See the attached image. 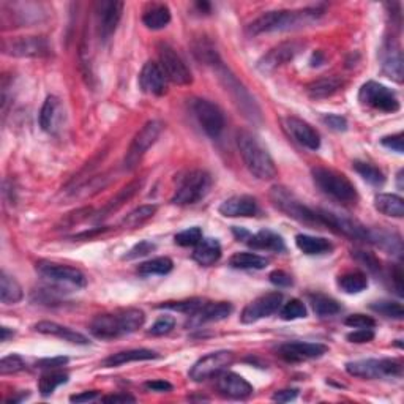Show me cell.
<instances>
[{
  "label": "cell",
  "mask_w": 404,
  "mask_h": 404,
  "mask_svg": "<svg viewBox=\"0 0 404 404\" xmlns=\"http://www.w3.org/2000/svg\"><path fill=\"white\" fill-rule=\"evenodd\" d=\"M322 15H324V11L319 8L268 11V13L261 15L251 22L248 26V33L261 35L292 31V29L305 27L308 24H312V22L318 21Z\"/></svg>",
  "instance_id": "obj_1"
},
{
  "label": "cell",
  "mask_w": 404,
  "mask_h": 404,
  "mask_svg": "<svg viewBox=\"0 0 404 404\" xmlns=\"http://www.w3.org/2000/svg\"><path fill=\"white\" fill-rule=\"evenodd\" d=\"M145 316L138 308H127L115 313L99 314L90 324V333L102 339H113L136 332L144 325Z\"/></svg>",
  "instance_id": "obj_2"
},
{
  "label": "cell",
  "mask_w": 404,
  "mask_h": 404,
  "mask_svg": "<svg viewBox=\"0 0 404 404\" xmlns=\"http://www.w3.org/2000/svg\"><path fill=\"white\" fill-rule=\"evenodd\" d=\"M237 147L248 171L259 180H272L277 177V166L270 154L248 131L237 133Z\"/></svg>",
  "instance_id": "obj_3"
},
{
  "label": "cell",
  "mask_w": 404,
  "mask_h": 404,
  "mask_svg": "<svg viewBox=\"0 0 404 404\" xmlns=\"http://www.w3.org/2000/svg\"><path fill=\"white\" fill-rule=\"evenodd\" d=\"M314 184L318 188L325 193L327 196L337 199L339 202L353 204L357 201V190L350 184V180L344 174H339L333 169L327 168H314L312 171Z\"/></svg>",
  "instance_id": "obj_4"
},
{
  "label": "cell",
  "mask_w": 404,
  "mask_h": 404,
  "mask_svg": "<svg viewBox=\"0 0 404 404\" xmlns=\"http://www.w3.org/2000/svg\"><path fill=\"white\" fill-rule=\"evenodd\" d=\"M270 199L275 207L288 215L289 218L298 221V223L308 226H322L318 212L307 207L294 193H291L288 188H284V186L280 185L273 186L270 190Z\"/></svg>",
  "instance_id": "obj_5"
},
{
  "label": "cell",
  "mask_w": 404,
  "mask_h": 404,
  "mask_svg": "<svg viewBox=\"0 0 404 404\" xmlns=\"http://www.w3.org/2000/svg\"><path fill=\"white\" fill-rule=\"evenodd\" d=\"M212 186V177L206 171L196 169V171L188 172L180 181V186L172 196L171 202L177 206H190L196 204L207 196Z\"/></svg>",
  "instance_id": "obj_6"
},
{
  "label": "cell",
  "mask_w": 404,
  "mask_h": 404,
  "mask_svg": "<svg viewBox=\"0 0 404 404\" xmlns=\"http://www.w3.org/2000/svg\"><path fill=\"white\" fill-rule=\"evenodd\" d=\"M346 371L350 376L363 379L400 378L403 374L401 362L391 359H368L346 363Z\"/></svg>",
  "instance_id": "obj_7"
},
{
  "label": "cell",
  "mask_w": 404,
  "mask_h": 404,
  "mask_svg": "<svg viewBox=\"0 0 404 404\" xmlns=\"http://www.w3.org/2000/svg\"><path fill=\"white\" fill-rule=\"evenodd\" d=\"M359 102L363 106L380 111V113H396L400 109V99H398L396 93L376 81H368L366 84L362 86Z\"/></svg>",
  "instance_id": "obj_8"
},
{
  "label": "cell",
  "mask_w": 404,
  "mask_h": 404,
  "mask_svg": "<svg viewBox=\"0 0 404 404\" xmlns=\"http://www.w3.org/2000/svg\"><path fill=\"white\" fill-rule=\"evenodd\" d=\"M3 54L22 58H43L51 56V45L45 37H17L3 40Z\"/></svg>",
  "instance_id": "obj_9"
},
{
  "label": "cell",
  "mask_w": 404,
  "mask_h": 404,
  "mask_svg": "<svg viewBox=\"0 0 404 404\" xmlns=\"http://www.w3.org/2000/svg\"><path fill=\"white\" fill-rule=\"evenodd\" d=\"M161 130H163V125H161V122H158V120H150L143 128H140V131L134 136L133 143L130 144V149H128L125 155L127 169H130L131 171V169H134L139 165V161L143 160L145 152H147L152 145L156 143Z\"/></svg>",
  "instance_id": "obj_10"
},
{
  "label": "cell",
  "mask_w": 404,
  "mask_h": 404,
  "mask_svg": "<svg viewBox=\"0 0 404 404\" xmlns=\"http://www.w3.org/2000/svg\"><path fill=\"white\" fill-rule=\"evenodd\" d=\"M193 114L210 138H218L225 130V114L215 103L204 98H196L191 103Z\"/></svg>",
  "instance_id": "obj_11"
},
{
  "label": "cell",
  "mask_w": 404,
  "mask_h": 404,
  "mask_svg": "<svg viewBox=\"0 0 404 404\" xmlns=\"http://www.w3.org/2000/svg\"><path fill=\"white\" fill-rule=\"evenodd\" d=\"M216 67H218V74H220V79L223 81V84L226 87V90L231 93L234 103L239 104V108L242 109V113L245 117H248V119L254 120L256 117L259 119L261 117V111L259 108L256 106L254 99L251 98L250 93L247 92V89L239 83L236 76H234L229 70H226V67L221 65V62H216L215 63Z\"/></svg>",
  "instance_id": "obj_12"
},
{
  "label": "cell",
  "mask_w": 404,
  "mask_h": 404,
  "mask_svg": "<svg viewBox=\"0 0 404 404\" xmlns=\"http://www.w3.org/2000/svg\"><path fill=\"white\" fill-rule=\"evenodd\" d=\"M158 56H160V67L168 81L177 86H188L193 83V76L181 57L171 46L161 43L158 46Z\"/></svg>",
  "instance_id": "obj_13"
},
{
  "label": "cell",
  "mask_w": 404,
  "mask_h": 404,
  "mask_svg": "<svg viewBox=\"0 0 404 404\" xmlns=\"http://www.w3.org/2000/svg\"><path fill=\"white\" fill-rule=\"evenodd\" d=\"M234 363V354L231 350H218V353H212L202 359H199L190 370V378L195 382H202L210 378L218 376L223 373L227 366Z\"/></svg>",
  "instance_id": "obj_14"
},
{
  "label": "cell",
  "mask_w": 404,
  "mask_h": 404,
  "mask_svg": "<svg viewBox=\"0 0 404 404\" xmlns=\"http://www.w3.org/2000/svg\"><path fill=\"white\" fill-rule=\"evenodd\" d=\"M37 272L43 278L54 281V283L58 284H72L76 286V288H84L87 284L84 273L70 266L56 264V262L49 261H40L37 264Z\"/></svg>",
  "instance_id": "obj_15"
},
{
  "label": "cell",
  "mask_w": 404,
  "mask_h": 404,
  "mask_svg": "<svg viewBox=\"0 0 404 404\" xmlns=\"http://www.w3.org/2000/svg\"><path fill=\"white\" fill-rule=\"evenodd\" d=\"M281 302H283V294L281 292H270V294L257 297L256 300L248 303L243 308L242 314H240V321L243 324H253V322H257L259 319L268 318V316L278 312Z\"/></svg>",
  "instance_id": "obj_16"
},
{
  "label": "cell",
  "mask_w": 404,
  "mask_h": 404,
  "mask_svg": "<svg viewBox=\"0 0 404 404\" xmlns=\"http://www.w3.org/2000/svg\"><path fill=\"white\" fill-rule=\"evenodd\" d=\"M302 48H303V45L297 42L280 43L278 46H275V48H272L267 54H264L259 58V62H257V70L264 74L273 73L277 68L283 67L284 63L291 62L292 58H294L298 52L302 51Z\"/></svg>",
  "instance_id": "obj_17"
},
{
  "label": "cell",
  "mask_w": 404,
  "mask_h": 404,
  "mask_svg": "<svg viewBox=\"0 0 404 404\" xmlns=\"http://www.w3.org/2000/svg\"><path fill=\"white\" fill-rule=\"evenodd\" d=\"M124 13V2H98L97 3V22L98 33L104 42L113 37Z\"/></svg>",
  "instance_id": "obj_18"
},
{
  "label": "cell",
  "mask_w": 404,
  "mask_h": 404,
  "mask_svg": "<svg viewBox=\"0 0 404 404\" xmlns=\"http://www.w3.org/2000/svg\"><path fill=\"white\" fill-rule=\"evenodd\" d=\"M329 348L321 343H305V341H291L281 344L278 353L286 362H303L319 359L327 354Z\"/></svg>",
  "instance_id": "obj_19"
},
{
  "label": "cell",
  "mask_w": 404,
  "mask_h": 404,
  "mask_svg": "<svg viewBox=\"0 0 404 404\" xmlns=\"http://www.w3.org/2000/svg\"><path fill=\"white\" fill-rule=\"evenodd\" d=\"M139 87L140 90L149 93V95L161 97L168 92V78L163 73L160 63L147 62L140 70L139 74Z\"/></svg>",
  "instance_id": "obj_20"
},
{
  "label": "cell",
  "mask_w": 404,
  "mask_h": 404,
  "mask_svg": "<svg viewBox=\"0 0 404 404\" xmlns=\"http://www.w3.org/2000/svg\"><path fill=\"white\" fill-rule=\"evenodd\" d=\"M380 62H382V72L389 76L395 83H403V52L400 45L396 43V40L389 38L385 40L380 51Z\"/></svg>",
  "instance_id": "obj_21"
},
{
  "label": "cell",
  "mask_w": 404,
  "mask_h": 404,
  "mask_svg": "<svg viewBox=\"0 0 404 404\" xmlns=\"http://www.w3.org/2000/svg\"><path fill=\"white\" fill-rule=\"evenodd\" d=\"M232 313V305L227 302H216V303H204L196 313L191 314L190 321L186 322V327H201L209 322H218L226 319Z\"/></svg>",
  "instance_id": "obj_22"
},
{
  "label": "cell",
  "mask_w": 404,
  "mask_h": 404,
  "mask_svg": "<svg viewBox=\"0 0 404 404\" xmlns=\"http://www.w3.org/2000/svg\"><path fill=\"white\" fill-rule=\"evenodd\" d=\"M63 119H65V111H63L60 99L54 95L46 98L43 108L40 111V127H42V130L49 134H56L60 130Z\"/></svg>",
  "instance_id": "obj_23"
},
{
  "label": "cell",
  "mask_w": 404,
  "mask_h": 404,
  "mask_svg": "<svg viewBox=\"0 0 404 404\" xmlns=\"http://www.w3.org/2000/svg\"><path fill=\"white\" fill-rule=\"evenodd\" d=\"M286 125H288V130L292 134V138H294L298 144H302L303 147H307L309 150H318L321 147L319 133L316 131L308 122L297 119V117H289V119L286 120Z\"/></svg>",
  "instance_id": "obj_24"
},
{
  "label": "cell",
  "mask_w": 404,
  "mask_h": 404,
  "mask_svg": "<svg viewBox=\"0 0 404 404\" xmlns=\"http://www.w3.org/2000/svg\"><path fill=\"white\" fill-rule=\"evenodd\" d=\"M218 389L223 395L236 400L248 398L253 394V387L247 379L239 376L236 373H221L218 374Z\"/></svg>",
  "instance_id": "obj_25"
},
{
  "label": "cell",
  "mask_w": 404,
  "mask_h": 404,
  "mask_svg": "<svg viewBox=\"0 0 404 404\" xmlns=\"http://www.w3.org/2000/svg\"><path fill=\"white\" fill-rule=\"evenodd\" d=\"M220 213L227 218H239V216H254L257 213V202L253 196H232L220 206Z\"/></svg>",
  "instance_id": "obj_26"
},
{
  "label": "cell",
  "mask_w": 404,
  "mask_h": 404,
  "mask_svg": "<svg viewBox=\"0 0 404 404\" xmlns=\"http://www.w3.org/2000/svg\"><path fill=\"white\" fill-rule=\"evenodd\" d=\"M33 329H35V332L43 333V335H51V337L62 338V339H65V341H70V343H73V344H81V346H86V344H89V339H87L83 335V333L74 332L72 329H68V327H63L60 324H57V322L42 321V322H38V324H35Z\"/></svg>",
  "instance_id": "obj_27"
},
{
  "label": "cell",
  "mask_w": 404,
  "mask_h": 404,
  "mask_svg": "<svg viewBox=\"0 0 404 404\" xmlns=\"http://www.w3.org/2000/svg\"><path fill=\"white\" fill-rule=\"evenodd\" d=\"M158 355L155 350L150 349H131V350H122V353H117L109 355L108 359H104L102 365L106 368H114L125 365V363L130 362H143V360H154L158 359Z\"/></svg>",
  "instance_id": "obj_28"
},
{
  "label": "cell",
  "mask_w": 404,
  "mask_h": 404,
  "mask_svg": "<svg viewBox=\"0 0 404 404\" xmlns=\"http://www.w3.org/2000/svg\"><path fill=\"white\" fill-rule=\"evenodd\" d=\"M366 242L374 243L380 250L387 251L389 254L401 256L403 253V242L400 236H396V234H390V232L378 231V229H368Z\"/></svg>",
  "instance_id": "obj_29"
},
{
  "label": "cell",
  "mask_w": 404,
  "mask_h": 404,
  "mask_svg": "<svg viewBox=\"0 0 404 404\" xmlns=\"http://www.w3.org/2000/svg\"><path fill=\"white\" fill-rule=\"evenodd\" d=\"M220 257H221V245L216 239H202L201 242L196 245L195 253H193V259H195L199 266L204 267L213 266Z\"/></svg>",
  "instance_id": "obj_30"
},
{
  "label": "cell",
  "mask_w": 404,
  "mask_h": 404,
  "mask_svg": "<svg viewBox=\"0 0 404 404\" xmlns=\"http://www.w3.org/2000/svg\"><path fill=\"white\" fill-rule=\"evenodd\" d=\"M143 184H144V179H138V180H133L131 184H128L127 186H124V188L117 193L115 197L111 199L106 206L103 207V210H99L97 218L102 220V218H104V216H108L109 213L115 212L117 209H120L127 201H130V199L136 195V193L140 190V186H143Z\"/></svg>",
  "instance_id": "obj_31"
},
{
  "label": "cell",
  "mask_w": 404,
  "mask_h": 404,
  "mask_svg": "<svg viewBox=\"0 0 404 404\" xmlns=\"http://www.w3.org/2000/svg\"><path fill=\"white\" fill-rule=\"evenodd\" d=\"M248 245L251 248L275 251V253H280V251L286 250L283 237L267 229H262L259 232H256L254 236H251L248 239Z\"/></svg>",
  "instance_id": "obj_32"
},
{
  "label": "cell",
  "mask_w": 404,
  "mask_h": 404,
  "mask_svg": "<svg viewBox=\"0 0 404 404\" xmlns=\"http://www.w3.org/2000/svg\"><path fill=\"white\" fill-rule=\"evenodd\" d=\"M143 22L147 29L152 31H161L165 29L169 22H171V10L168 5L155 3L144 11Z\"/></svg>",
  "instance_id": "obj_33"
},
{
  "label": "cell",
  "mask_w": 404,
  "mask_h": 404,
  "mask_svg": "<svg viewBox=\"0 0 404 404\" xmlns=\"http://www.w3.org/2000/svg\"><path fill=\"white\" fill-rule=\"evenodd\" d=\"M296 245L302 253H305L308 256L325 254L333 248L332 243L327 239L308 236V234H298V236L296 237Z\"/></svg>",
  "instance_id": "obj_34"
},
{
  "label": "cell",
  "mask_w": 404,
  "mask_h": 404,
  "mask_svg": "<svg viewBox=\"0 0 404 404\" xmlns=\"http://www.w3.org/2000/svg\"><path fill=\"white\" fill-rule=\"evenodd\" d=\"M374 207L379 210L380 213L394 216V218H403L404 216V201L403 197L396 195H378L374 197Z\"/></svg>",
  "instance_id": "obj_35"
},
{
  "label": "cell",
  "mask_w": 404,
  "mask_h": 404,
  "mask_svg": "<svg viewBox=\"0 0 404 404\" xmlns=\"http://www.w3.org/2000/svg\"><path fill=\"white\" fill-rule=\"evenodd\" d=\"M341 87L343 81L337 78V76H330V78H322L308 84L307 92L312 98H327L335 95Z\"/></svg>",
  "instance_id": "obj_36"
},
{
  "label": "cell",
  "mask_w": 404,
  "mask_h": 404,
  "mask_svg": "<svg viewBox=\"0 0 404 404\" xmlns=\"http://www.w3.org/2000/svg\"><path fill=\"white\" fill-rule=\"evenodd\" d=\"M22 298V288L17 281L10 277L8 273L2 272L0 275V300L5 305H15V303L21 302Z\"/></svg>",
  "instance_id": "obj_37"
},
{
  "label": "cell",
  "mask_w": 404,
  "mask_h": 404,
  "mask_svg": "<svg viewBox=\"0 0 404 404\" xmlns=\"http://www.w3.org/2000/svg\"><path fill=\"white\" fill-rule=\"evenodd\" d=\"M267 264L268 261L266 257L254 253H236L229 259V266L239 270H261V268H266Z\"/></svg>",
  "instance_id": "obj_38"
},
{
  "label": "cell",
  "mask_w": 404,
  "mask_h": 404,
  "mask_svg": "<svg viewBox=\"0 0 404 404\" xmlns=\"http://www.w3.org/2000/svg\"><path fill=\"white\" fill-rule=\"evenodd\" d=\"M338 286L346 294H359L368 288V278L362 272H348L338 277Z\"/></svg>",
  "instance_id": "obj_39"
},
{
  "label": "cell",
  "mask_w": 404,
  "mask_h": 404,
  "mask_svg": "<svg viewBox=\"0 0 404 404\" xmlns=\"http://www.w3.org/2000/svg\"><path fill=\"white\" fill-rule=\"evenodd\" d=\"M309 302H312L314 313L321 316V318L335 316L341 312L339 303L332 297H327V296H322V294H314V296H309Z\"/></svg>",
  "instance_id": "obj_40"
},
{
  "label": "cell",
  "mask_w": 404,
  "mask_h": 404,
  "mask_svg": "<svg viewBox=\"0 0 404 404\" xmlns=\"http://www.w3.org/2000/svg\"><path fill=\"white\" fill-rule=\"evenodd\" d=\"M68 382V374L62 371H49L38 380V390L43 396H49L58 385Z\"/></svg>",
  "instance_id": "obj_41"
},
{
  "label": "cell",
  "mask_w": 404,
  "mask_h": 404,
  "mask_svg": "<svg viewBox=\"0 0 404 404\" xmlns=\"http://www.w3.org/2000/svg\"><path fill=\"white\" fill-rule=\"evenodd\" d=\"M353 168L355 169V172L360 174V177H363V180L368 181V184H371L374 186L384 185L385 175L379 168H376L374 165H370V163H365V161H354Z\"/></svg>",
  "instance_id": "obj_42"
},
{
  "label": "cell",
  "mask_w": 404,
  "mask_h": 404,
  "mask_svg": "<svg viewBox=\"0 0 404 404\" xmlns=\"http://www.w3.org/2000/svg\"><path fill=\"white\" fill-rule=\"evenodd\" d=\"M172 261L169 257H155L147 262H143L138 267L140 275H166L172 270Z\"/></svg>",
  "instance_id": "obj_43"
},
{
  "label": "cell",
  "mask_w": 404,
  "mask_h": 404,
  "mask_svg": "<svg viewBox=\"0 0 404 404\" xmlns=\"http://www.w3.org/2000/svg\"><path fill=\"white\" fill-rule=\"evenodd\" d=\"M156 213V206H140L136 210H133L131 213H128L124 218V226L125 227H138L140 225H144L145 221H149L152 216Z\"/></svg>",
  "instance_id": "obj_44"
},
{
  "label": "cell",
  "mask_w": 404,
  "mask_h": 404,
  "mask_svg": "<svg viewBox=\"0 0 404 404\" xmlns=\"http://www.w3.org/2000/svg\"><path fill=\"white\" fill-rule=\"evenodd\" d=\"M206 300L202 298H188V300H179V302H165L161 305H158V308H165V309H172V312L185 313V314H193L196 313L199 308H201Z\"/></svg>",
  "instance_id": "obj_45"
},
{
  "label": "cell",
  "mask_w": 404,
  "mask_h": 404,
  "mask_svg": "<svg viewBox=\"0 0 404 404\" xmlns=\"http://www.w3.org/2000/svg\"><path fill=\"white\" fill-rule=\"evenodd\" d=\"M370 308L373 309V312L385 316V318L398 319V321H401L404 318V309L401 307V303L385 302V300L384 302H374V303H371Z\"/></svg>",
  "instance_id": "obj_46"
},
{
  "label": "cell",
  "mask_w": 404,
  "mask_h": 404,
  "mask_svg": "<svg viewBox=\"0 0 404 404\" xmlns=\"http://www.w3.org/2000/svg\"><path fill=\"white\" fill-rule=\"evenodd\" d=\"M300 318H307V307L305 303L298 300V298H292V300H289L283 308H281V319L296 321Z\"/></svg>",
  "instance_id": "obj_47"
},
{
  "label": "cell",
  "mask_w": 404,
  "mask_h": 404,
  "mask_svg": "<svg viewBox=\"0 0 404 404\" xmlns=\"http://www.w3.org/2000/svg\"><path fill=\"white\" fill-rule=\"evenodd\" d=\"M175 243L180 245V247H196V245L202 240V231L199 227H190V229H185L179 234H175Z\"/></svg>",
  "instance_id": "obj_48"
},
{
  "label": "cell",
  "mask_w": 404,
  "mask_h": 404,
  "mask_svg": "<svg viewBox=\"0 0 404 404\" xmlns=\"http://www.w3.org/2000/svg\"><path fill=\"white\" fill-rule=\"evenodd\" d=\"M24 368V362L19 355H8L0 360V374H11L17 373Z\"/></svg>",
  "instance_id": "obj_49"
},
{
  "label": "cell",
  "mask_w": 404,
  "mask_h": 404,
  "mask_svg": "<svg viewBox=\"0 0 404 404\" xmlns=\"http://www.w3.org/2000/svg\"><path fill=\"white\" fill-rule=\"evenodd\" d=\"M344 324L354 327V329H373V327L376 325V321L365 314H350L349 318L344 321Z\"/></svg>",
  "instance_id": "obj_50"
},
{
  "label": "cell",
  "mask_w": 404,
  "mask_h": 404,
  "mask_svg": "<svg viewBox=\"0 0 404 404\" xmlns=\"http://www.w3.org/2000/svg\"><path fill=\"white\" fill-rule=\"evenodd\" d=\"M175 325L174 318H169V316H163V318L158 319L150 329V335L154 337H163L166 333L171 332Z\"/></svg>",
  "instance_id": "obj_51"
},
{
  "label": "cell",
  "mask_w": 404,
  "mask_h": 404,
  "mask_svg": "<svg viewBox=\"0 0 404 404\" xmlns=\"http://www.w3.org/2000/svg\"><path fill=\"white\" fill-rule=\"evenodd\" d=\"M155 250V245L149 242V240H143V242H139L138 245H134V247L128 251V253L124 256V259H136V257H140V256H145V254H149L152 253V251Z\"/></svg>",
  "instance_id": "obj_52"
},
{
  "label": "cell",
  "mask_w": 404,
  "mask_h": 404,
  "mask_svg": "<svg viewBox=\"0 0 404 404\" xmlns=\"http://www.w3.org/2000/svg\"><path fill=\"white\" fill-rule=\"evenodd\" d=\"M346 339L350 343H355V344L370 343L374 339V332H373V329H357L355 332L348 333Z\"/></svg>",
  "instance_id": "obj_53"
},
{
  "label": "cell",
  "mask_w": 404,
  "mask_h": 404,
  "mask_svg": "<svg viewBox=\"0 0 404 404\" xmlns=\"http://www.w3.org/2000/svg\"><path fill=\"white\" fill-rule=\"evenodd\" d=\"M324 124L330 128V130L333 131H338V133H341V131H346L348 130V122L344 117L341 115H337V114H327L324 119Z\"/></svg>",
  "instance_id": "obj_54"
},
{
  "label": "cell",
  "mask_w": 404,
  "mask_h": 404,
  "mask_svg": "<svg viewBox=\"0 0 404 404\" xmlns=\"http://www.w3.org/2000/svg\"><path fill=\"white\" fill-rule=\"evenodd\" d=\"M354 256L357 257V261H360L362 264H365V267H368V270L378 272L380 268L379 261L370 253H365V251H355Z\"/></svg>",
  "instance_id": "obj_55"
},
{
  "label": "cell",
  "mask_w": 404,
  "mask_h": 404,
  "mask_svg": "<svg viewBox=\"0 0 404 404\" xmlns=\"http://www.w3.org/2000/svg\"><path fill=\"white\" fill-rule=\"evenodd\" d=\"M403 133H396V134H391V136H385L382 138V143L384 147L395 150L396 154H403Z\"/></svg>",
  "instance_id": "obj_56"
},
{
  "label": "cell",
  "mask_w": 404,
  "mask_h": 404,
  "mask_svg": "<svg viewBox=\"0 0 404 404\" xmlns=\"http://www.w3.org/2000/svg\"><path fill=\"white\" fill-rule=\"evenodd\" d=\"M68 363V357H54V359H43L37 362V368H42V370H56V368H60Z\"/></svg>",
  "instance_id": "obj_57"
},
{
  "label": "cell",
  "mask_w": 404,
  "mask_h": 404,
  "mask_svg": "<svg viewBox=\"0 0 404 404\" xmlns=\"http://www.w3.org/2000/svg\"><path fill=\"white\" fill-rule=\"evenodd\" d=\"M268 278H270L272 283L275 286H278V288H289L292 284V278L291 275H288L283 270H275L270 275H268Z\"/></svg>",
  "instance_id": "obj_58"
},
{
  "label": "cell",
  "mask_w": 404,
  "mask_h": 404,
  "mask_svg": "<svg viewBox=\"0 0 404 404\" xmlns=\"http://www.w3.org/2000/svg\"><path fill=\"white\" fill-rule=\"evenodd\" d=\"M297 395H298V390H296V389L280 390V391H277V394H275L272 396V400L273 401H278V403H289L292 400H296Z\"/></svg>",
  "instance_id": "obj_59"
},
{
  "label": "cell",
  "mask_w": 404,
  "mask_h": 404,
  "mask_svg": "<svg viewBox=\"0 0 404 404\" xmlns=\"http://www.w3.org/2000/svg\"><path fill=\"white\" fill-rule=\"evenodd\" d=\"M103 403H134L136 401V398L131 396V395H127V394H117V395H108V396H103L102 398Z\"/></svg>",
  "instance_id": "obj_60"
},
{
  "label": "cell",
  "mask_w": 404,
  "mask_h": 404,
  "mask_svg": "<svg viewBox=\"0 0 404 404\" xmlns=\"http://www.w3.org/2000/svg\"><path fill=\"white\" fill-rule=\"evenodd\" d=\"M145 387L152 391H171L172 385L166 382V380H150V382H145Z\"/></svg>",
  "instance_id": "obj_61"
},
{
  "label": "cell",
  "mask_w": 404,
  "mask_h": 404,
  "mask_svg": "<svg viewBox=\"0 0 404 404\" xmlns=\"http://www.w3.org/2000/svg\"><path fill=\"white\" fill-rule=\"evenodd\" d=\"M97 396H98V391L90 390V391H84V394L70 396V401L72 403H86V401H90V400H95Z\"/></svg>",
  "instance_id": "obj_62"
},
{
  "label": "cell",
  "mask_w": 404,
  "mask_h": 404,
  "mask_svg": "<svg viewBox=\"0 0 404 404\" xmlns=\"http://www.w3.org/2000/svg\"><path fill=\"white\" fill-rule=\"evenodd\" d=\"M0 332H2V337H0V339H2V341H7V339L10 338V337H13V330H10L8 327H2V329H0Z\"/></svg>",
  "instance_id": "obj_63"
},
{
  "label": "cell",
  "mask_w": 404,
  "mask_h": 404,
  "mask_svg": "<svg viewBox=\"0 0 404 404\" xmlns=\"http://www.w3.org/2000/svg\"><path fill=\"white\" fill-rule=\"evenodd\" d=\"M396 179H398V188L400 190H403L404 188V185H403V169L400 172H398V175H396Z\"/></svg>",
  "instance_id": "obj_64"
}]
</instances>
